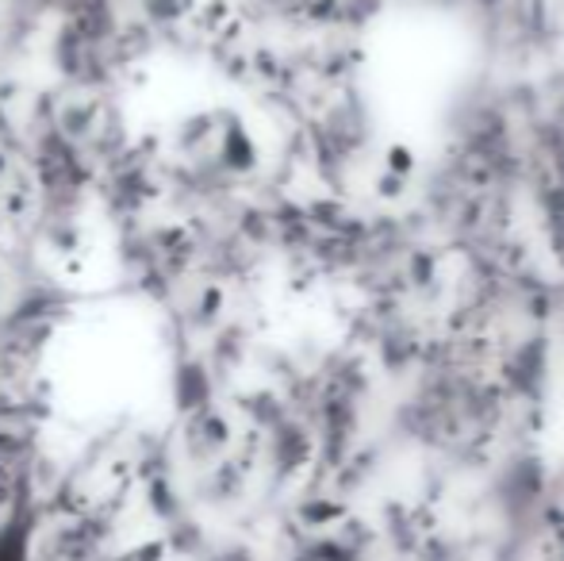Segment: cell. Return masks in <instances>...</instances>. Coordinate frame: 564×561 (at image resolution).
<instances>
[{
  "label": "cell",
  "instance_id": "6da1fadb",
  "mask_svg": "<svg viewBox=\"0 0 564 561\" xmlns=\"http://www.w3.org/2000/svg\"><path fill=\"white\" fill-rule=\"evenodd\" d=\"M8 177H12V154H8V147L0 142V188L8 185Z\"/></svg>",
  "mask_w": 564,
  "mask_h": 561
},
{
  "label": "cell",
  "instance_id": "7a4b0ae2",
  "mask_svg": "<svg viewBox=\"0 0 564 561\" xmlns=\"http://www.w3.org/2000/svg\"><path fill=\"white\" fill-rule=\"evenodd\" d=\"M4 281H8V270H4V258H0V296H4Z\"/></svg>",
  "mask_w": 564,
  "mask_h": 561
}]
</instances>
